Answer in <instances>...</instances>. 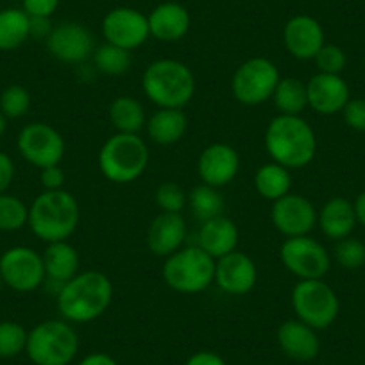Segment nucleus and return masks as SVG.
Returning <instances> with one entry per match:
<instances>
[{"label": "nucleus", "mask_w": 365, "mask_h": 365, "mask_svg": "<svg viewBox=\"0 0 365 365\" xmlns=\"http://www.w3.org/2000/svg\"><path fill=\"white\" fill-rule=\"evenodd\" d=\"M93 63H96L97 70L104 76L118 77L124 76L129 72L133 65V56L131 51H125V48L117 47V45L111 43H103L93 51L91 54Z\"/></svg>", "instance_id": "obj_32"}, {"label": "nucleus", "mask_w": 365, "mask_h": 365, "mask_svg": "<svg viewBox=\"0 0 365 365\" xmlns=\"http://www.w3.org/2000/svg\"><path fill=\"white\" fill-rule=\"evenodd\" d=\"M356 224L353 202L346 197H331L317 212V226L329 240L339 242L351 237Z\"/></svg>", "instance_id": "obj_25"}, {"label": "nucleus", "mask_w": 365, "mask_h": 365, "mask_svg": "<svg viewBox=\"0 0 365 365\" xmlns=\"http://www.w3.org/2000/svg\"><path fill=\"white\" fill-rule=\"evenodd\" d=\"M66 174L59 165H52V167L41 168L40 172V181L41 187L45 190H63V185H65Z\"/></svg>", "instance_id": "obj_41"}, {"label": "nucleus", "mask_w": 365, "mask_h": 365, "mask_svg": "<svg viewBox=\"0 0 365 365\" xmlns=\"http://www.w3.org/2000/svg\"><path fill=\"white\" fill-rule=\"evenodd\" d=\"M29 220V206L22 199L0 194V231H19Z\"/></svg>", "instance_id": "obj_33"}, {"label": "nucleus", "mask_w": 365, "mask_h": 365, "mask_svg": "<svg viewBox=\"0 0 365 365\" xmlns=\"http://www.w3.org/2000/svg\"><path fill=\"white\" fill-rule=\"evenodd\" d=\"M270 220L285 238L307 237L317 226V210L304 195L287 194L272 202Z\"/></svg>", "instance_id": "obj_13"}, {"label": "nucleus", "mask_w": 365, "mask_h": 365, "mask_svg": "<svg viewBox=\"0 0 365 365\" xmlns=\"http://www.w3.org/2000/svg\"><path fill=\"white\" fill-rule=\"evenodd\" d=\"M97 163L108 181L128 185L145 172L149 165V147L140 135L115 133L101 147Z\"/></svg>", "instance_id": "obj_5"}, {"label": "nucleus", "mask_w": 365, "mask_h": 365, "mask_svg": "<svg viewBox=\"0 0 365 365\" xmlns=\"http://www.w3.org/2000/svg\"><path fill=\"white\" fill-rule=\"evenodd\" d=\"M279 70L270 59L256 56L245 59L231 77V93L244 106H259L272 99L278 86Z\"/></svg>", "instance_id": "obj_9"}, {"label": "nucleus", "mask_w": 365, "mask_h": 365, "mask_svg": "<svg viewBox=\"0 0 365 365\" xmlns=\"http://www.w3.org/2000/svg\"><path fill=\"white\" fill-rule=\"evenodd\" d=\"M79 351V336L65 319H51L27 335L26 354L34 365H68Z\"/></svg>", "instance_id": "obj_7"}, {"label": "nucleus", "mask_w": 365, "mask_h": 365, "mask_svg": "<svg viewBox=\"0 0 365 365\" xmlns=\"http://www.w3.org/2000/svg\"><path fill=\"white\" fill-rule=\"evenodd\" d=\"M258 282V269L255 259L242 251H233L215 259V278L213 283L230 296H245Z\"/></svg>", "instance_id": "obj_16"}, {"label": "nucleus", "mask_w": 365, "mask_h": 365, "mask_svg": "<svg viewBox=\"0 0 365 365\" xmlns=\"http://www.w3.org/2000/svg\"><path fill=\"white\" fill-rule=\"evenodd\" d=\"M185 365H227V361L213 351H197L188 358Z\"/></svg>", "instance_id": "obj_44"}, {"label": "nucleus", "mask_w": 365, "mask_h": 365, "mask_svg": "<svg viewBox=\"0 0 365 365\" xmlns=\"http://www.w3.org/2000/svg\"><path fill=\"white\" fill-rule=\"evenodd\" d=\"M48 54L61 63H83L96 51V40L86 26L79 22H63L52 29L45 40Z\"/></svg>", "instance_id": "obj_15"}, {"label": "nucleus", "mask_w": 365, "mask_h": 365, "mask_svg": "<svg viewBox=\"0 0 365 365\" xmlns=\"http://www.w3.org/2000/svg\"><path fill=\"white\" fill-rule=\"evenodd\" d=\"M19 153L27 163L38 168L52 167L61 163L65 156L66 143L58 129L45 122L27 124L19 135Z\"/></svg>", "instance_id": "obj_12"}, {"label": "nucleus", "mask_w": 365, "mask_h": 365, "mask_svg": "<svg viewBox=\"0 0 365 365\" xmlns=\"http://www.w3.org/2000/svg\"><path fill=\"white\" fill-rule=\"evenodd\" d=\"M238 170H240V154L230 143H210L199 154L197 174L208 187H226L237 178Z\"/></svg>", "instance_id": "obj_17"}, {"label": "nucleus", "mask_w": 365, "mask_h": 365, "mask_svg": "<svg viewBox=\"0 0 365 365\" xmlns=\"http://www.w3.org/2000/svg\"><path fill=\"white\" fill-rule=\"evenodd\" d=\"M103 36L106 43L135 51L150 38L149 20L135 8H115L103 19Z\"/></svg>", "instance_id": "obj_14"}, {"label": "nucleus", "mask_w": 365, "mask_h": 365, "mask_svg": "<svg viewBox=\"0 0 365 365\" xmlns=\"http://www.w3.org/2000/svg\"><path fill=\"white\" fill-rule=\"evenodd\" d=\"M272 103L279 115H301L308 108L307 83L297 77H282L272 93Z\"/></svg>", "instance_id": "obj_29"}, {"label": "nucleus", "mask_w": 365, "mask_h": 365, "mask_svg": "<svg viewBox=\"0 0 365 365\" xmlns=\"http://www.w3.org/2000/svg\"><path fill=\"white\" fill-rule=\"evenodd\" d=\"M29 34V15L24 9L0 11V51H15L26 43Z\"/></svg>", "instance_id": "obj_30"}, {"label": "nucleus", "mask_w": 365, "mask_h": 365, "mask_svg": "<svg viewBox=\"0 0 365 365\" xmlns=\"http://www.w3.org/2000/svg\"><path fill=\"white\" fill-rule=\"evenodd\" d=\"M31 110V93L20 84H11L0 93V113L6 118H22Z\"/></svg>", "instance_id": "obj_35"}, {"label": "nucleus", "mask_w": 365, "mask_h": 365, "mask_svg": "<svg viewBox=\"0 0 365 365\" xmlns=\"http://www.w3.org/2000/svg\"><path fill=\"white\" fill-rule=\"evenodd\" d=\"M6 128H8V118L4 117V115L0 113V138H2V135L6 133Z\"/></svg>", "instance_id": "obj_47"}, {"label": "nucleus", "mask_w": 365, "mask_h": 365, "mask_svg": "<svg viewBox=\"0 0 365 365\" xmlns=\"http://www.w3.org/2000/svg\"><path fill=\"white\" fill-rule=\"evenodd\" d=\"M326 43L324 29L310 15H296L283 27V45L292 58L310 61Z\"/></svg>", "instance_id": "obj_18"}, {"label": "nucleus", "mask_w": 365, "mask_h": 365, "mask_svg": "<svg viewBox=\"0 0 365 365\" xmlns=\"http://www.w3.org/2000/svg\"><path fill=\"white\" fill-rule=\"evenodd\" d=\"M265 150L285 168H303L314 161L317 136L301 115H278L265 129Z\"/></svg>", "instance_id": "obj_2"}, {"label": "nucleus", "mask_w": 365, "mask_h": 365, "mask_svg": "<svg viewBox=\"0 0 365 365\" xmlns=\"http://www.w3.org/2000/svg\"><path fill=\"white\" fill-rule=\"evenodd\" d=\"M290 188H292V175H290L289 168H285L283 165L269 161L256 170L255 190L265 201H278L283 195L290 194Z\"/></svg>", "instance_id": "obj_28"}, {"label": "nucleus", "mask_w": 365, "mask_h": 365, "mask_svg": "<svg viewBox=\"0 0 365 365\" xmlns=\"http://www.w3.org/2000/svg\"><path fill=\"white\" fill-rule=\"evenodd\" d=\"M276 342L285 356L294 361H301V364L315 360L321 351L317 329L310 328L299 319H290V321L279 324L278 331H276Z\"/></svg>", "instance_id": "obj_20"}, {"label": "nucleus", "mask_w": 365, "mask_h": 365, "mask_svg": "<svg viewBox=\"0 0 365 365\" xmlns=\"http://www.w3.org/2000/svg\"><path fill=\"white\" fill-rule=\"evenodd\" d=\"M150 36L158 41L174 43L190 31V13L179 2H161L147 15Z\"/></svg>", "instance_id": "obj_22"}, {"label": "nucleus", "mask_w": 365, "mask_h": 365, "mask_svg": "<svg viewBox=\"0 0 365 365\" xmlns=\"http://www.w3.org/2000/svg\"><path fill=\"white\" fill-rule=\"evenodd\" d=\"M194 72L178 59H156L142 76V90L158 108L182 110L195 96Z\"/></svg>", "instance_id": "obj_4"}, {"label": "nucleus", "mask_w": 365, "mask_h": 365, "mask_svg": "<svg viewBox=\"0 0 365 365\" xmlns=\"http://www.w3.org/2000/svg\"><path fill=\"white\" fill-rule=\"evenodd\" d=\"M108 117L117 133L140 135L145 129L147 115L142 103L131 96H118L108 108Z\"/></svg>", "instance_id": "obj_27"}, {"label": "nucleus", "mask_w": 365, "mask_h": 365, "mask_svg": "<svg viewBox=\"0 0 365 365\" xmlns=\"http://www.w3.org/2000/svg\"><path fill=\"white\" fill-rule=\"evenodd\" d=\"M79 202L66 190H43L29 206L31 231L45 244L68 240L77 230Z\"/></svg>", "instance_id": "obj_3"}, {"label": "nucleus", "mask_w": 365, "mask_h": 365, "mask_svg": "<svg viewBox=\"0 0 365 365\" xmlns=\"http://www.w3.org/2000/svg\"><path fill=\"white\" fill-rule=\"evenodd\" d=\"M333 258L346 270L361 269L365 265V244L353 237L339 240L333 251Z\"/></svg>", "instance_id": "obj_36"}, {"label": "nucleus", "mask_w": 365, "mask_h": 365, "mask_svg": "<svg viewBox=\"0 0 365 365\" xmlns=\"http://www.w3.org/2000/svg\"><path fill=\"white\" fill-rule=\"evenodd\" d=\"M113 301V283L99 270H83L58 290L59 315L70 324H86L103 317Z\"/></svg>", "instance_id": "obj_1"}, {"label": "nucleus", "mask_w": 365, "mask_h": 365, "mask_svg": "<svg viewBox=\"0 0 365 365\" xmlns=\"http://www.w3.org/2000/svg\"><path fill=\"white\" fill-rule=\"evenodd\" d=\"M238 238H240V233H238L237 224L230 217L219 215L201 224L197 233V245L213 259H219L237 251Z\"/></svg>", "instance_id": "obj_23"}, {"label": "nucleus", "mask_w": 365, "mask_h": 365, "mask_svg": "<svg viewBox=\"0 0 365 365\" xmlns=\"http://www.w3.org/2000/svg\"><path fill=\"white\" fill-rule=\"evenodd\" d=\"M77 365H118L111 354L108 353H90Z\"/></svg>", "instance_id": "obj_45"}, {"label": "nucleus", "mask_w": 365, "mask_h": 365, "mask_svg": "<svg viewBox=\"0 0 365 365\" xmlns=\"http://www.w3.org/2000/svg\"><path fill=\"white\" fill-rule=\"evenodd\" d=\"M187 224L181 213L161 212L147 227V247L158 258H167L182 247Z\"/></svg>", "instance_id": "obj_21"}, {"label": "nucleus", "mask_w": 365, "mask_h": 365, "mask_svg": "<svg viewBox=\"0 0 365 365\" xmlns=\"http://www.w3.org/2000/svg\"><path fill=\"white\" fill-rule=\"evenodd\" d=\"M353 208H354V215H356V222L361 224L365 227V192L356 195L353 202Z\"/></svg>", "instance_id": "obj_46"}, {"label": "nucleus", "mask_w": 365, "mask_h": 365, "mask_svg": "<svg viewBox=\"0 0 365 365\" xmlns=\"http://www.w3.org/2000/svg\"><path fill=\"white\" fill-rule=\"evenodd\" d=\"M279 259L283 267L299 282L322 279L331 267V255L319 240L307 237L287 238L279 247Z\"/></svg>", "instance_id": "obj_10"}, {"label": "nucleus", "mask_w": 365, "mask_h": 365, "mask_svg": "<svg viewBox=\"0 0 365 365\" xmlns=\"http://www.w3.org/2000/svg\"><path fill=\"white\" fill-rule=\"evenodd\" d=\"M290 303L296 319L317 331L329 328L340 314L339 296L324 279L297 282L290 294Z\"/></svg>", "instance_id": "obj_8"}, {"label": "nucleus", "mask_w": 365, "mask_h": 365, "mask_svg": "<svg viewBox=\"0 0 365 365\" xmlns=\"http://www.w3.org/2000/svg\"><path fill=\"white\" fill-rule=\"evenodd\" d=\"M346 125L353 131L365 133V99H349L342 110Z\"/></svg>", "instance_id": "obj_39"}, {"label": "nucleus", "mask_w": 365, "mask_h": 365, "mask_svg": "<svg viewBox=\"0 0 365 365\" xmlns=\"http://www.w3.org/2000/svg\"><path fill=\"white\" fill-rule=\"evenodd\" d=\"M154 199H156V205L161 212L181 213L188 202V194L178 182L165 181L156 188Z\"/></svg>", "instance_id": "obj_37"}, {"label": "nucleus", "mask_w": 365, "mask_h": 365, "mask_svg": "<svg viewBox=\"0 0 365 365\" xmlns=\"http://www.w3.org/2000/svg\"><path fill=\"white\" fill-rule=\"evenodd\" d=\"M41 258H43L45 279L59 285V289L66 282H70L76 274H79V252L68 240L47 244Z\"/></svg>", "instance_id": "obj_24"}, {"label": "nucleus", "mask_w": 365, "mask_h": 365, "mask_svg": "<svg viewBox=\"0 0 365 365\" xmlns=\"http://www.w3.org/2000/svg\"><path fill=\"white\" fill-rule=\"evenodd\" d=\"M24 11L29 16H45L51 19L58 11L59 0H22Z\"/></svg>", "instance_id": "obj_40"}, {"label": "nucleus", "mask_w": 365, "mask_h": 365, "mask_svg": "<svg viewBox=\"0 0 365 365\" xmlns=\"http://www.w3.org/2000/svg\"><path fill=\"white\" fill-rule=\"evenodd\" d=\"M0 279L15 292H33L45 282L43 258L26 245L8 249L0 256Z\"/></svg>", "instance_id": "obj_11"}, {"label": "nucleus", "mask_w": 365, "mask_h": 365, "mask_svg": "<svg viewBox=\"0 0 365 365\" xmlns=\"http://www.w3.org/2000/svg\"><path fill=\"white\" fill-rule=\"evenodd\" d=\"M27 331L15 321L0 322V358H15L26 351Z\"/></svg>", "instance_id": "obj_34"}, {"label": "nucleus", "mask_w": 365, "mask_h": 365, "mask_svg": "<svg viewBox=\"0 0 365 365\" xmlns=\"http://www.w3.org/2000/svg\"><path fill=\"white\" fill-rule=\"evenodd\" d=\"M161 276L168 289L179 294H201L215 278V259L199 245H188L167 256Z\"/></svg>", "instance_id": "obj_6"}, {"label": "nucleus", "mask_w": 365, "mask_h": 365, "mask_svg": "<svg viewBox=\"0 0 365 365\" xmlns=\"http://www.w3.org/2000/svg\"><path fill=\"white\" fill-rule=\"evenodd\" d=\"M308 108L317 115L331 117L342 113L344 106L351 99L349 86L342 76L317 72L307 83Z\"/></svg>", "instance_id": "obj_19"}, {"label": "nucleus", "mask_w": 365, "mask_h": 365, "mask_svg": "<svg viewBox=\"0 0 365 365\" xmlns=\"http://www.w3.org/2000/svg\"><path fill=\"white\" fill-rule=\"evenodd\" d=\"M321 73H333V76H342L344 68L347 65V56L339 45L324 43L317 56L314 58Z\"/></svg>", "instance_id": "obj_38"}, {"label": "nucleus", "mask_w": 365, "mask_h": 365, "mask_svg": "<svg viewBox=\"0 0 365 365\" xmlns=\"http://www.w3.org/2000/svg\"><path fill=\"white\" fill-rule=\"evenodd\" d=\"M187 205L190 206V212L194 213L195 219L201 222L224 215V199L219 188L208 187L205 182L192 188Z\"/></svg>", "instance_id": "obj_31"}, {"label": "nucleus", "mask_w": 365, "mask_h": 365, "mask_svg": "<svg viewBox=\"0 0 365 365\" xmlns=\"http://www.w3.org/2000/svg\"><path fill=\"white\" fill-rule=\"evenodd\" d=\"M52 26L51 19H45V16H29V34L38 40H47L51 36Z\"/></svg>", "instance_id": "obj_43"}, {"label": "nucleus", "mask_w": 365, "mask_h": 365, "mask_svg": "<svg viewBox=\"0 0 365 365\" xmlns=\"http://www.w3.org/2000/svg\"><path fill=\"white\" fill-rule=\"evenodd\" d=\"M188 129V118L182 110H172V108H158L149 118H147L145 131L150 142L156 145H174L182 140Z\"/></svg>", "instance_id": "obj_26"}, {"label": "nucleus", "mask_w": 365, "mask_h": 365, "mask_svg": "<svg viewBox=\"0 0 365 365\" xmlns=\"http://www.w3.org/2000/svg\"><path fill=\"white\" fill-rule=\"evenodd\" d=\"M15 178V163L6 153H0V194H6Z\"/></svg>", "instance_id": "obj_42"}]
</instances>
